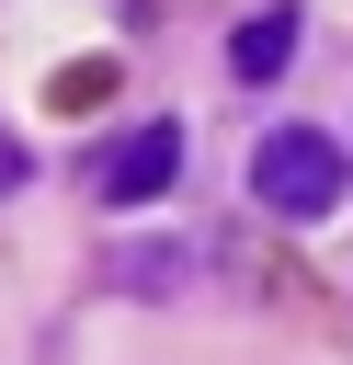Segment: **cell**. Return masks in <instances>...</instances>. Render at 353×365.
Here are the masks:
<instances>
[{
    "instance_id": "6da1fadb",
    "label": "cell",
    "mask_w": 353,
    "mask_h": 365,
    "mask_svg": "<svg viewBox=\"0 0 353 365\" xmlns=\"http://www.w3.org/2000/svg\"><path fill=\"white\" fill-rule=\"evenodd\" d=\"M251 194H262L273 217H296V228H307V217H330V205L353 194V160H342L319 125H273V137L251 148Z\"/></svg>"
},
{
    "instance_id": "7a4b0ae2",
    "label": "cell",
    "mask_w": 353,
    "mask_h": 365,
    "mask_svg": "<svg viewBox=\"0 0 353 365\" xmlns=\"http://www.w3.org/2000/svg\"><path fill=\"white\" fill-rule=\"evenodd\" d=\"M171 182H182V125H137V137H114L102 171H91L102 205H159Z\"/></svg>"
},
{
    "instance_id": "3957f363",
    "label": "cell",
    "mask_w": 353,
    "mask_h": 365,
    "mask_svg": "<svg viewBox=\"0 0 353 365\" xmlns=\"http://www.w3.org/2000/svg\"><path fill=\"white\" fill-rule=\"evenodd\" d=\"M285 57H296V11H251V23L228 34V68H239V80H273Z\"/></svg>"
},
{
    "instance_id": "277c9868",
    "label": "cell",
    "mask_w": 353,
    "mask_h": 365,
    "mask_svg": "<svg viewBox=\"0 0 353 365\" xmlns=\"http://www.w3.org/2000/svg\"><path fill=\"white\" fill-rule=\"evenodd\" d=\"M194 274V240H137V251H114V285L125 297H171Z\"/></svg>"
},
{
    "instance_id": "5b68a950",
    "label": "cell",
    "mask_w": 353,
    "mask_h": 365,
    "mask_svg": "<svg viewBox=\"0 0 353 365\" xmlns=\"http://www.w3.org/2000/svg\"><path fill=\"white\" fill-rule=\"evenodd\" d=\"M0 171H11V160H0Z\"/></svg>"
}]
</instances>
